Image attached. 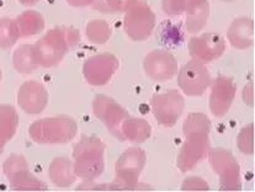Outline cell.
I'll return each instance as SVG.
<instances>
[{
	"mask_svg": "<svg viewBox=\"0 0 255 192\" xmlns=\"http://www.w3.org/2000/svg\"><path fill=\"white\" fill-rule=\"evenodd\" d=\"M80 43V32L75 27H54L33 45L38 64L42 68L58 66L66 54Z\"/></svg>",
	"mask_w": 255,
	"mask_h": 192,
	"instance_id": "1",
	"label": "cell"
},
{
	"mask_svg": "<svg viewBox=\"0 0 255 192\" xmlns=\"http://www.w3.org/2000/svg\"><path fill=\"white\" fill-rule=\"evenodd\" d=\"M106 145L100 138L83 136L73 147V165L77 178L95 181L105 169Z\"/></svg>",
	"mask_w": 255,
	"mask_h": 192,
	"instance_id": "2",
	"label": "cell"
},
{
	"mask_svg": "<svg viewBox=\"0 0 255 192\" xmlns=\"http://www.w3.org/2000/svg\"><path fill=\"white\" fill-rule=\"evenodd\" d=\"M78 123L67 115L41 118L33 122L28 128L31 141L40 145L66 144L75 138Z\"/></svg>",
	"mask_w": 255,
	"mask_h": 192,
	"instance_id": "3",
	"label": "cell"
},
{
	"mask_svg": "<svg viewBox=\"0 0 255 192\" xmlns=\"http://www.w3.org/2000/svg\"><path fill=\"white\" fill-rule=\"evenodd\" d=\"M145 163L147 154L142 148H128L116 162L115 183L125 186L128 191H152L150 186L138 183Z\"/></svg>",
	"mask_w": 255,
	"mask_h": 192,
	"instance_id": "4",
	"label": "cell"
},
{
	"mask_svg": "<svg viewBox=\"0 0 255 192\" xmlns=\"http://www.w3.org/2000/svg\"><path fill=\"white\" fill-rule=\"evenodd\" d=\"M157 16L144 0H136L125 11L124 30L132 41H145L155 27Z\"/></svg>",
	"mask_w": 255,
	"mask_h": 192,
	"instance_id": "5",
	"label": "cell"
},
{
	"mask_svg": "<svg viewBox=\"0 0 255 192\" xmlns=\"http://www.w3.org/2000/svg\"><path fill=\"white\" fill-rule=\"evenodd\" d=\"M209 162L220 178L221 191H241V168L233 154L223 148H211Z\"/></svg>",
	"mask_w": 255,
	"mask_h": 192,
	"instance_id": "6",
	"label": "cell"
},
{
	"mask_svg": "<svg viewBox=\"0 0 255 192\" xmlns=\"http://www.w3.org/2000/svg\"><path fill=\"white\" fill-rule=\"evenodd\" d=\"M155 121L166 128H171L181 117L185 108V98L179 90H168L154 94L150 100Z\"/></svg>",
	"mask_w": 255,
	"mask_h": 192,
	"instance_id": "7",
	"label": "cell"
},
{
	"mask_svg": "<svg viewBox=\"0 0 255 192\" xmlns=\"http://www.w3.org/2000/svg\"><path fill=\"white\" fill-rule=\"evenodd\" d=\"M93 112L116 139L124 142L121 132L122 123L129 113L117 101L105 94L96 95L93 100Z\"/></svg>",
	"mask_w": 255,
	"mask_h": 192,
	"instance_id": "8",
	"label": "cell"
},
{
	"mask_svg": "<svg viewBox=\"0 0 255 192\" xmlns=\"http://www.w3.org/2000/svg\"><path fill=\"white\" fill-rule=\"evenodd\" d=\"M178 85L186 96H201L207 92L212 77L206 64L191 59L178 71Z\"/></svg>",
	"mask_w": 255,
	"mask_h": 192,
	"instance_id": "9",
	"label": "cell"
},
{
	"mask_svg": "<svg viewBox=\"0 0 255 192\" xmlns=\"http://www.w3.org/2000/svg\"><path fill=\"white\" fill-rule=\"evenodd\" d=\"M120 68V62L111 53H99L87 59L83 66V75L88 84L104 87L109 84Z\"/></svg>",
	"mask_w": 255,
	"mask_h": 192,
	"instance_id": "10",
	"label": "cell"
},
{
	"mask_svg": "<svg viewBox=\"0 0 255 192\" xmlns=\"http://www.w3.org/2000/svg\"><path fill=\"white\" fill-rule=\"evenodd\" d=\"M185 137L176 159V165L181 173L192 170L199 163L206 159L211 150L209 133H194Z\"/></svg>",
	"mask_w": 255,
	"mask_h": 192,
	"instance_id": "11",
	"label": "cell"
},
{
	"mask_svg": "<svg viewBox=\"0 0 255 192\" xmlns=\"http://www.w3.org/2000/svg\"><path fill=\"white\" fill-rule=\"evenodd\" d=\"M187 48L192 59L207 64L223 56L226 52V40L217 32H206L190 38Z\"/></svg>",
	"mask_w": 255,
	"mask_h": 192,
	"instance_id": "12",
	"label": "cell"
},
{
	"mask_svg": "<svg viewBox=\"0 0 255 192\" xmlns=\"http://www.w3.org/2000/svg\"><path fill=\"white\" fill-rule=\"evenodd\" d=\"M143 69L153 82L164 83L178 74L179 66L175 57L166 49H154L144 57Z\"/></svg>",
	"mask_w": 255,
	"mask_h": 192,
	"instance_id": "13",
	"label": "cell"
},
{
	"mask_svg": "<svg viewBox=\"0 0 255 192\" xmlns=\"http://www.w3.org/2000/svg\"><path fill=\"white\" fill-rule=\"evenodd\" d=\"M210 110L215 117H225L232 106L237 94V85L232 78L221 75L210 85Z\"/></svg>",
	"mask_w": 255,
	"mask_h": 192,
	"instance_id": "14",
	"label": "cell"
},
{
	"mask_svg": "<svg viewBox=\"0 0 255 192\" xmlns=\"http://www.w3.org/2000/svg\"><path fill=\"white\" fill-rule=\"evenodd\" d=\"M17 105L27 115H40L48 105V92L42 83L27 80L17 90Z\"/></svg>",
	"mask_w": 255,
	"mask_h": 192,
	"instance_id": "15",
	"label": "cell"
},
{
	"mask_svg": "<svg viewBox=\"0 0 255 192\" xmlns=\"http://www.w3.org/2000/svg\"><path fill=\"white\" fill-rule=\"evenodd\" d=\"M231 46L237 49H249L254 45V21L251 17H238L233 20L227 31Z\"/></svg>",
	"mask_w": 255,
	"mask_h": 192,
	"instance_id": "16",
	"label": "cell"
},
{
	"mask_svg": "<svg viewBox=\"0 0 255 192\" xmlns=\"http://www.w3.org/2000/svg\"><path fill=\"white\" fill-rule=\"evenodd\" d=\"M185 28L189 33H197L204 30L210 17L209 0H186Z\"/></svg>",
	"mask_w": 255,
	"mask_h": 192,
	"instance_id": "17",
	"label": "cell"
},
{
	"mask_svg": "<svg viewBox=\"0 0 255 192\" xmlns=\"http://www.w3.org/2000/svg\"><path fill=\"white\" fill-rule=\"evenodd\" d=\"M48 178L54 186L59 189H67L77 180L74 173L73 160L66 157H56L48 167Z\"/></svg>",
	"mask_w": 255,
	"mask_h": 192,
	"instance_id": "18",
	"label": "cell"
},
{
	"mask_svg": "<svg viewBox=\"0 0 255 192\" xmlns=\"http://www.w3.org/2000/svg\"><path fill=\"white\" fill-rule=\"evenodd\" d=\"M122 138L124 141L132 142V143L140 144L147 142L152 136V126L149 122L143 118L128 117L122 123Z\"/></svg>",
	"mask_w": 255,
	"mask_h": 192,
	"instance_id": "19",
	"label": "cell"
},
{
	"mask_svg": "<svg viewBox=\"0 0 255 192\" xmlns=\"http://www.w3.org/2000/svg\"><path fill=\"white\" fill-rule=\"evenodd\" d=\"M19 127V113L11 105H0V145H5L14 138Z\"/></svg>",
	"mask_w": 255,
	"mask_h": 192,
	"instance_id": "20",
	"label": "cell"
},
{
	"mask_svg": "<svg viewBox=\"0 0 255 192\" xmlns=\"http://www.w3.org/2000/svg\"><path fill=\"white\" fill-rule=\"evenodd\" d=\"M17 28H19L20 37L27 38L36 36L45 30V19L42 15L33 10H26L15 19Z\"/></svg>",
	"mask_w": 255,
	"mask_h": 192,
	"instance_id": "21",
	"label": "cell"
},
{
	"mask_svg": "<svg viewBox=\"0 0 255 192\" xmlns=\"http://www.w3.org/2000/svg\"><path fill=\"white\" fill-rule=\"evenodd\" d=\"M12 64L15 71L20 74H31L40 67L35 54L33 45H21L14 52L12 56Z\"/></svg>",
	"mask_w": 255,
	"mask_h": 192,
	"instance_id": "22",
	"label": "cell"
},
{
	"mask_svg": "<svg viewBox=\"0 0 255 192\" xmlns=\"http://www.w3.org/2000/svg\"><path fill=\"white\" fill-rule=\"evenodd\" d=\"M111 35H113V28L105 20H92L85 26V36L93 45H104L110 40Z\"/></svg>",
	"mask_w": 255,
	"mask_h": 192,
	"instance_id": "23",
	"label": "cell"
},
{
	"mask_svg": "<svg viewBox=\"0 0 255 192\" xmlns=\"http://www.w3.org/2000/svg\"><path fill=\"white\" fill-rule=\"evenodd\" d=\"M9 185L11 190L14 191H47L48 188L42 180L36 178L30 170H26L25 173L20 174L19 176L14 179V180L9 181Z\"/></svg>",
	"mask_w": 255,
	"mask_h": 192,
	"instance_id": "24",
	"label": "cell"
},
{
	"mask_svg": "<svg viewBox=\"0 0 255 192\" xmlns=\"http://www.w3.org/2000/svg\"><path fill=\"white\" fill-rule=\"evenodd\" d=\"M19 38L20 32L15 19L0 17V49L12 48Z\"/></svg>",
	"mask_w": 255,
	"mask_h": 192,
	"instance_id": "25",
	"label": "cell"
},
{
	"mask_svg": "<svg viewBox=\"0 0 255 192\" xmlns=\"http://www.w3.org/2000/svg\"><path fill=\"white\" fill-rule=\"evenodd\" d=\"M210 118L205 113L201 112H191L187 115L183 124V132L185 136L194 133H209L211 132Z\"/></svg>",
	"mask_w": 255,
	"mask_h": 192,
	"instance_id": "26",
	"label": "cell"
},
{
	"mask_svg": "<svg viewBox=\"0 0 255 192\" xmlns=\"http://www.w3.org/2000/svg\"><path fill=\"white\" fill-rule=\"evenodd\" d=\"M26 170H30V167L23 155L11 154L2 163V171H4V175L7 181H11L12 179L19 176Z\"/></svg>",
	"mask_w": 255,
	"mask_h": 192,
	"instance_id": "27",
	"label": "cell"
},
{
	"mask_svg": "<svg viewBox=\"0 0 255 192\" xmlns=\"http://www.w3.org/2000/svg\"><path fill=\"white\" fill-rule=\"evenodd\" d=\"M134 1L136 0H93L90 6L103 14H115L125 12Z\"/></svg>",
	"mask_w": 255,
	"mask_h": 192,
	"instance_id": "28",
	"label": "cell"
},
{
	"mask_svg": "<svg viewBox=\"0 0 255 192\" xmlns=\"http://www.w3.org/2000/svg\"><path fill=\"white\" fill-rule=\"evenodd\" d=\"M237 147L243 154H254V123L244 126L237 137Z\"/></svg>",
	"mask_w": 255,
	"mask_h": 192,
	"instance_id": "29",
	"label": "cell"
},
{
	"mask_svg": "<svg viewBox=\"0 0 255 192\" xmlns=\"http://www.w3.org/2000/svg\"><path fill=\"white\" fill-rule=\"evenodd\" d=\"M181 190L183 191H209L210 185L199 176H190L184 180L183 185H181Z\"/></svg>",
	"mask_w": 255,
	"mask_h": 192,
	"instance_id": "30",
	"label": "cell"
},
{
	"mask_svg": "<svg viewBox=\"0 0 255 192\" xmlns=\"http://www.w3.org/2000/svg\"><path fill=\"white\" fill-rule=\"evenodd\" d=\"M242 96H243V101L248 106L253 107L254 106V83L251 82L244 87L243 93H242Z\"/></svg>",
	"mask_w": 255,
	"mask_h": 192,
	"instance_id": "31",
	"label": "cell"
},
{
	"mask_svg": "<svg viewBox=\"0 0 255 192\" xmlns=\"http://www.w3.org/2000/svg\"><path fill=\"white\" fill-rule=\"evenodd\" d=\"M67 2L73 7H87L92 5L93 0H67Z\"/></svg>",
	"mask_w": 255,
	"mask_h": 192,
	"instance_id": "32",
	"label": "cell"
},
{
	"mask_svg": "<svg viewBox=\"0 0 255 192\" xmlns=\"http://www.w3.org/2000/svg\"><path fill=\"white\" fill-rule=\"evenodd\" d=\"M17 1H19L21 5H23V6L30 7V6H33V5H36L37 2H40L41 0H17Z\"/></svg>",
	"mask_w": 255,
	"mask_h": 192,
	"instance_id": "33",
	"label": "cell"
},
{
	"mask_svg": "<svg viewBox=\"0 0 255 192\" xmlns=\"http://www.w3.org/2000/svg\"><path fill=\"white\" fill-rule=\"evenodd\" d=\"M1 80H2V71H1V67H0V84H1Z\"/></svg>",
	"mask_w": 255,
	"mask_h": 192,
	"instance_id": "34",
	"label": "cell"
},
{
	"mask_svg": "<svg viewBox=\"0 0 255 192\" xmlns=\"http://www.w3.org/2000/svg\"><path fill=\"white\" fill-rule=\"evenodd\" d=\"M4 147L5 145H0V155H1L2 152H4Z\"/></svg>",
	"mask_w": 255,
	"mask_h": 192,
	"instance_id": "35",
	"label": "cell"
},
{
	"mask_svg": "<svg viewBox=\"0 0 255 192\" xmlns=\"http://www.w3.org/2000/svg\"><path fill=\"white\" fill-rule=\"evenodd\" d=\"M222 1H234V0H222Z\"/></svg>",
	"mask_w": 255,
	"mask_h": 192,
	"instance_id": "36",
	"label": "cell"
}]
</instances>
